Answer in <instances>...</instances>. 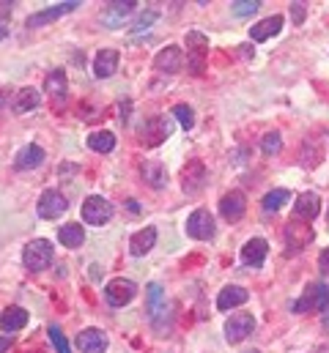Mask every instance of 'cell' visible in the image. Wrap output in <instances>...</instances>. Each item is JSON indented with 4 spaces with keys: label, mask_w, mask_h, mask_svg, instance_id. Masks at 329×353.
Listing matches in <instances>:
<instances>
[{
    "label": "cell",
    "mask_w": 329,
    "mask_h": 353,
    "mask_svg": "<svg viewBox=\"0 0 329 353\" xmlns=\"http://www.w3.org/2000/svg\"><path fill=\"white\" fill-rule=\"evenodd\" d=\"M5 36H8V27H5V25H0V41H3Z\"/></svg>",
    "instance_id": "43"
},
{
    "label": "cell",
    "mask_w": 329,
    "mask_h": 353,
    "mask_svg": "<svg viewBox=\"0 0 329 353\" xmlns=\"http://www.w3.org/2000/svg\"><path fill=\"white\" fill-rule=\"evenodd\" d=\"M146 310H148V318H151L154 329L165 332L162 318L168 315V299H165V288L159 282H148L146 285Z\"/></svg>",
    "instance_id": "3"
},
{
    "label": "cell",
    "mask_w": 329,
    "mask_h": 353,
    "mask_svg": "<svg viewBox=\"0 0 329 353\" xmlns=\"http://www.w3.org/2000/svg\"><path fill=\"white\" fill-rule=\"evenodd\" d=\"M288 197H291V192H288V189H272V192L264 197V211H266V214L280 211V208L288 203Z\"/></svg>",
    "instance_id": "31"
},
{
    "label": "cell",
    "mask_w": 329,
    "mask_h": 353,
    "mask_svg": "<svg viewBox=\"0 0 329 353\" xmlns=\"http://www.w3.org/2000/svg\"><path fill=\"white\" fill-rule=\"evenodd\" d=\"M187 236L190 238H198V241H206L214 236V216L206 211V208H198L187 216Z\"/></svg>",
    "instance_id": "7"
},
{
    "label": "cell",
    "mask_w": 329,
    "mask_h": 353,
    "mask_svg": "<svg viewBox=\"0 0 329 353\" xmlns=\"http://www.w3.org/2000/svg\"><path fill=\"white\" fill-rule=\"evenodd\" d=\"M11 11H14V3H0V25H5V19L11 16Z\"/></svg>",
    "instance_id": "39"
},
{
    "label": "cell",
    "mask_w": 329,
    "mask_h": 353,
    "mask_svg": "<svg viewBox=\"0 0 329 353\" xmlns=\"http://www.w3.org/2000/svg\"><path fill=\"white\" fill-rule=\"evenodd\" d=\"M126 205H129V211H135V214L140 211V208H137V200H126Z\"/></svg>",
    "instance_id": "42"
},
{
    "label": "cell",
    "mask_w": 329,
    "mask_h": 353,
    "mask_svg": "<svg viewBox=\"0 0 329 353\" xmlns=\"http://www.w3.org/2000/svg\"><path fill=\"white\" fill-rule=\"evenodd\" d=\"M27 326V312L22 310V307H5L3 310V315H0V329L5 332V334H14V332H19V329H25Z\"/></svg>",
    "instance_id": "24"
},
{
    "label": "cell",
    "mask_w": 329,
    "mask_h": 353,
    "mask_svg": "<svg viewBox=\"0 0 329 353\" xmlns=\"http://www.w3.org/2000/svg\"><path fill=\"white\" fill-rule=\"evenodd\" d=\"M170 132H173V124H170L168 115H151V118H146L143 126H140V140L154 148V146L165 143V140L170 137Z\"/></svg>",
    "instance_id": "4"
},
{
    "label": "cell",
    "mask_w": 329,
    "mask_h": 353,
    "mask_svg": "<svg viewBox=\"0 0 329 353\" xmlns=\"http://www.w3.org/2000/svg\"><path fill=\"white\" fill-rule=\"evenodd\" d=\"M324 323H327V326H329V312H327V318H324Z\"/></svg>",
    "instance_id": "44"
},
{
    "label": "cell",
    "mask_w": 329,
    "mask_h": 353,
    "mask_svg": "<svg viewBox=\"0 0 329 353\" xmlns=\"http://www.w3.org/2000/svg\"><path fill=\"white\" fill-rule=\"evenodd\" d=\"M170 115H173L184 129H192V126H195V115H192V107H190V104H176V107L170 110Z\"/></svg>",
    "instance_id": "34"
},
{
    "label": "cell",
    "mask_w": 329,
    "mask_h": 353,
    "mask_svg": "<svg viewBox=\"0 0 329 353\" xmlns=\"http://www.w3.org/2000/svg\"><path fill=\"white\" fill-rule=\"evenodd\" d=\"M329 307V288L324 282H310L302 296L294 301V312L299 315H308V312H321Z\"/></svg>",
    "instance_id": "1"
},
{
    "label": "cell",
    "mask_w": 329,
    "mask_h": 353,
    "mask_svg": "<svg viewBox=\"0 0 329 353\" xmlns=\"http://www.w3.org/2000/svg\"><path fill=\"white\" fill-rule=\"evenodd\" d=\"M44 162V151H41V146H25V148H19V154L14 157V168L16 170H33V168H38Z\"/></svg>",
    "instance_id": "23"
},
{
    "label": "cell",
    "mask_w": 329,
    "mask_h": 353,
    "mask_svg": "<svg viewBox=\"0 0 329 353\" xmlns=\"http://www.w3.org/2000/svg\"><path fill=\"white\" fill-rule=\"evenodd\" d=\"M245 211H247V197H245V192L231 189L228 194H223V200H220V214H223L228 222H239V219L245 216Z\"/></svg>",
    "instance_id": "11"
},
{
    "label": "cell",
    "mask_w": 329,
    "mask_h": 353,
    "mask_svg": "<svg viewBox=\"0 0 329 353\" xmlns=\"http://www.w3.org/2000/svg\"><path fill=\"white\" fill-rule=\"evenodd\" d=\"M140 176H143V181H146L151 189H165V186H168V170H165V165H159V162H146V165L140 168Z\"/></svg>",
    "instance_id": "26"
},
{
    "label": "cell",
    "mask_w": 329,
    "mask_h": 353,
    "mask_svg": "<svg viewBox=\"0 0 329 353\" xmlns=\"http://www.w3.org/2000/svg\"><path fill=\"white\" fill-rule=\"evenodd\" d=\"M113 219V205L102 197V194H91V197H85V203H82V222H88V225H107Z\"/></svg>",
    "instance_id": "5"
},
{
    "label": "cell",
    "mask_w": 329,
    "mask_h": 353,
    "mask_svg": "<svg viewBox=\"0 0 329 353\" xmlns=\"http://www.w3.org/2000/svg\"><path fill=\"white\" fill-rule=\"evenodd\" d=\"M291 19H294L297 25L305 22V3H291Z\"/></svg>",
    "instance_id": "38"
},
{
    "label": "cell",
    "mask_w": 329,
    "mask_h": 353,
    "mask_svg": "<svg viewBox=\"0 0 329 353\" xmlns=\"http://www.w3.org/2000/svg\"><path fill=\"white\" fill-rule=\"evenodd\" d=\"M11 348V334H5V337H0V353H5Z\"/></svg>",
    "instance_id": "41"
},
{
    "label": "cell",
    "mask_w": 329,
    "mask_h": 353,
    "mask_svg": "<svg viewBox=\"0 0 329 353\" xmlns=\"http://www.w3.org/2000/svg\"><path fill=\"white\" fill-rule=\"evenodd\" d=\"M44 93H49L55 102H63L69 93V82H66V71L63 69H52L44 80Z\"/></svg>",
    "instance_id": "22"
},
{
    "label": "cell",
    "mask_w": 329,
    "mask_h": 353,
    "mask_svg": "<svg viewBox=\"0 0 329 353\" xmlns=\"http://www.w3.org/2000/svg\"><path fill=\"white\" fill-rule=\"evenodd\" d=\"M157 19H159V8H154V5H151V8H146V11H143V14L135 19L132 33H146V30H148V27H151Z\"/></svg>",
    "instance_id": "32"
},
{
    "label": "cell",
    "mask_w": 329,
    "mask_h": 353,
    "mask_svg": "<svg viewBox=\"0 0 329 353\" xmlns=\"http://www.w3.org/2000/svg\"><path fill=\"white\" fill-rule=\"evenodd\" d=\"M88 148L96 154H110L115 148V137L113 132H91L88 135Z\"/></svg>",
    "instance_id": "30"
},
{
    "label": "cell",
    "mask_w": 329,
    "mask_h": 353,
    "mask_svg": "<svg viewBox=\"0 0 329 353\" xmlns=\"http://www.w3.org/2000/svg\"><path fill=\"white\" fill-rule=\"evenodd\" d=\"M280 27H283V16H280V14L266 16V19L256 22V25L250 27V38H253V41H266V38L277 36V33H280Z\"/></svg>",
    "instance_id": "21"
},
{
    "label": "cell",
    "mask_w": 329,
    "mask_h": 353,
    "mask_svg": "<svg viewBox=\"0 0 329 353\" xmlns=\"http://www.w3.org/2000/svg\"><path fill=\"white\" fill-rule=\"evenodd\" d=\"M319 162H321V146L316 140H308L305 143V159H302V165L305 168H316Z\"/></svg>",
    "instance_id": "35"
},
{
    "label": "cell",
    "mask_w": 329,
    "mask_h": 353,
    "mask_svg": "<svg viewBox=\"0 0 329 353\" xmlns=\"http://www.w3.org/2000/svg\"><path fill=\"white\" fill-rule=\"evenodd\" d=\"M77 5H80L77 0H66V3L49 5V8H44V11H36V14H30L25 25H27V27H41V25H47V22H52V19H58V16L69 14V11H74Z\"/></svg>",
    "instance_id": "12"
},
{
    "label": "cell",
    "mask_w": 329,
    "mask_h": 353,
    "mask_svg": "<svg viewBox=\"0 0 329 353\" xmlns=\"http://www.w3.org/2000/svg\"><path fill=\"white\" fill-rule=\"evenodd\" d=\"M261 151H264L266 157L280 154V151H283V137H280V132H269V135H264V140H261Z\"/></svg>",
    "instance_id": "33"
},
{
    "label": "cell",
    "mask_w": 329,
    "mask_h": 353,
    "mask_svg": "<svg viewBox=\"0 0 329 353\" xmlns=\"http://www.w3.org/2000/svg\"><path fill=\"white\" fill-rule=\"evenodd\" d=\"M107 345H110V340L102 329H85L77 334V351L80 353H104Z\"/></svg>",
    "instance_id": "15"
},
{
    "label": "cell",
    "mask_w": 329,
    "mask_h": 353,
    "mask_svg": "<svg viewBox=\"0 0 329 353\" xmlns=\"http://www.w3.org/2000/svg\"><path fill=\"white\" fill-rule=\"evenodd\" d=\"M313 238H316V233H313L310 225H302V222H297V219H291V222L286 225V241H288L291 249H305V247L313 244Z\"/></svg>",
    "instance_id": "14"
},
{
    "label": "cell",
    "mask_w": 329,
    "mask_h": 353,
    "mask_svg": "<svg viewBox=\"0 0 329 353\" xmlns=\"http://www.w3.org/2000/svg\"><path fill=\"white\" fill-rule=\"evenodd\" d=\"M49 340H52V345H55V351L58 353H71L66 337H63V332H60L58 326H49Z\"/></svg>",
    "instance_id": "37"
},
{
    "label": "cell",
    "mask_w": 329,
    "mask_h": 353,
    "mask_svg": "<svg viewBox=\"0 0 329 353\" xmlns=\"http://www.w3.org/2000/svg\"><path fill=\"white\" fill-rule=\"evenodd\" d=\"M253 329H256V318L250 312H234L228 318V323H225V340L231 345H236V343L247 340L253 334Z\"/></svg>",
    "instance_id": "6"
},
{
    "label": "cell",
    "mask_w": 329,
    "mask_h": 353,
    "mask_svg": "<svg viewBox=\"0 0 329 353\" xmlns=\"http://www.w3.org/2000/svg\"><path fill=\"white\" fill-rule=\"evenodd\" d=\"M327 219H329V214H327Z\"/></svg>",
    "instance_id": "46"
},
{
    "label": "cell",
    "mask_w": 329,
    "mask_h": 353,
    "mask_svg": "<svg viewBox=\"0 0 329 353\" xmlns=\"http://www.w3.org/2000/svg\"><path fill=\"white\" fill-rule=\"evenodd\" d=\"M266 255H269V244H266L264 238H250V241L242 247V260H245L247 266H253V269L264 266Z\"/></svg>",
    "instance_id": "18"
},
{
    "label": "cell",
    "mask_w": 329,
    "mask_h": 353,
    "mask_svg": "<svg viewBox=\"0 0 329 353\" xmlns=\"http://www.w3.org/2000/svg\"><path fill=\"white\" fill-rule=\"evenodd\" d=\"M135 0H121V3H107V8H104V14H102V22L107 25V27H121V22L135 11Z\"/></svg>",
    "instance_id": "16"
},
{
    "label": "cell",
    "mask_w": 329,
    "mask_h": 353,
    "mask_svg": "<svg viewBox=\"0 0 329 353\" xmlns=\"http://www.w3.org/2000/svg\"><path fill=\"white\" fill-rule=\"evenodd\" d=\"M209 52V36H203L201 30H190L187 33V58H203Z\"/></svg>",
    "instance_id": "29"
},
{
    "label": "cell",
    "mask_w": 329,
    "mask_h": 353,
    "mask_svg": "<svg viewBox=\"0 0 329 353\" xmlns=\"http://www.w3.org/2000/svg\"><path fill=\"white\" fill-rule=\"evenodd\" d=\"M184 192L187 194H195V192H201V186H203V181H206V168H203V162H192L190 168H184Z\"/></svg>",
    "instance_id": "27"
},
{
    "label": "cell",
    "mask_w": 329,
    "mask_h": 353,
    "mask_svg": "<svg viewBox=\"0 0 329 353\" xmlns=\"http://www.w3.org/2000/svg\"><path fill=\"white\" fill-rule=\"evenodd\" d=\"M38 102H41V93H38L36 88H22V91L14 96L11 110H14V113H30V110L38 107Z\"/></svg>",
    "instance_id": "28"
},
{
    "label": "cell",
    "mask_w": 329,
    "mask_h": 353,
    "mask_svg": "<svg viewBox=\"0 0 329 353\" xmlns=\"http://www.w3.org/2000/svg\"><path fill=\"white\" fill-rule=\"evenodd\" d=\"M319 211H321V197L316 192H302L297 197V203H294V219H299V222L316 219Z\"/></svg>",
    "instance_id": "13"
},
{
    "label": "cell",
    "mask_w": 329,
    "mask_h": 353,
    "mask_svg": "<svg viewBox=\"0 0 329 353\" xmlns=\"http://www.w3.org/2000/svg\"><path fill=\"white\" fill-rule=\"evenodd\" d=\"M36 208H38V216H41V219H58V216L66 214L69 203H66V197H63L58 189H47V192H41Z\"/></svg>",
    "instance_id": "9"
},
{
    "label": "cell",
    "mask_w": 329,
    "mask_h": 353,
    "mask_svg": "<svg viewBox=\"0 0 329 353\" xmlns=\"http://www.w3.org/2000/svg\"><path fill=\"white\" fill-rule=\"evenodd\" d=\"M58 241L69 249H77L85 244V227L77 225V222H69V225H60L58 227Z\"/></svg>",
    "instance_id": "25"
},
{
    "label": "cell",
    "mask_w": 329,
    "mask_h": 353,
    "mask_svg": "<svg viewBox=\"0 0 329 353\" xmlns=\"http://www.w3.org/2000/svg\"><path fill=\"white\" fill-rule=\"evenodd\" d=\"M157 244V227H143V230H137L135 236H132V241H129V252L135 255V258H143V255H148L151 252V247Z\"/></svg>",
    "instance_id": "20"
},
{
    "label": "cell",
    "mask_w": 329,
    "mask_h": 353,
    "mask_svg": "<svg viewBox=\"0 0 329 353\" xmlns=\"http://www.w3.org/2000/svg\"><path fill=\"white\" fill-rule=\"evenodd\" d=\"M115 69H118V49H110V47L99 49L96 58H93V74L99 80H107V77L115 74Z\"/></svg>",
    "instance_id": "17"
},
{
    "label": "cell",
    "mask_w": 329,
    "mask_h": 353,
    "mask_svg": "<svg viewBox=\"0 0 329 353\" xmlns=\"http://www.w3.org/2000/svg\"><path fill=\"white\" fill-rule=\"evenodd\" d=\"M247 299H250V293H247L242 285H228V288H223L220 296H217V310L228 312V310H234V307H242Z\"/></svg>",
    "instance_id": "19"
},
{
    "label": "cell",
    "mask_w": 329,
    "mask_h": 353,
    "mask_svg": "<svg viewBox=\"0 0 329 353\" xmlns=\"http://www.w3.org/2000/svg\"><path fill=\"white\" fill-rule=\"evenodd\" d=\"M135 296H137V285H135L132 280H124V277L107 282V288H104V299H107L113 307H126Z\"/></svg>",
    "instance_id": "8"
},
{
    "label": "cell",
    "mask_w": 329,
    "mask_h": 353,
    "mask_svg": "<svg viewBox=\"0 0 329 353\" xmlns=\"http://www.w3.org/2000/svg\"><path fill=\"white\" fill-rule=\"evenodd\" d=\"M319 266H321L324 271H329V247L324 249V252H321V258H319Z\"/></svg>",
    "instance_id": "40"
},
{
    "label": "cell",
    "mask_w": 329,
    "mask_h": 353,
    "mask_svg": "<svg viewBox=\"0 0 329 353\" xmlns=\"http://www.w3.org/2000/svg\"><path fill=\"white\" fill-rule=\"evenodd\" d=\"M181 63H184V52H181V47H176V44H168V47L159 49L157 58H154V69H157L159 74H176V71L181 69Z\"/></svg>",
    "instance_id": "10"
},
{
    "label": "cell",
    "mask_w": 329,
    "mask_h": 353,
    "mask_svg": "<svg viewBox=\"0 0 329 353\" xmlns=\"http://www.w3.org/2000/svg\"><path fill=\"white\" fill-rule=\"evenodd\" d=\"M247 353H261V351H247Z\"/></svg>",
    "instance_id": "45"
},
{
    "label": "cell",
    "mask_w": 329,
    "mask_h": 353,
    "mask_svg": "<svg viewBox=\"0 0 329 353\" xmlns=\"http://www.w3.org/2000/svg\"><path fill=\"white\" fill-rule=\"evenodd\" d=\"M52 258H55V249H52V244L47 238H33L25 247V252H22V263H25L27 271H44V269H49Z\"/></svg>",
    "instance_id": "2"
},
{
    "label": "cell",
    "mask_w": 329,
    "mask_h": 353,
    "mask_svg": "<svg viewBox=\"0 0 329 353\" xmlns=\"http://www.w3.org/2000/svg\"><path fill=\"white\" fill-rule=\"evenodd\" d=\"M231 8L236 16H253L261 8V0H236V3H231Z\"/></svg>",
    "instance_id": "36"
}]
</instances>
